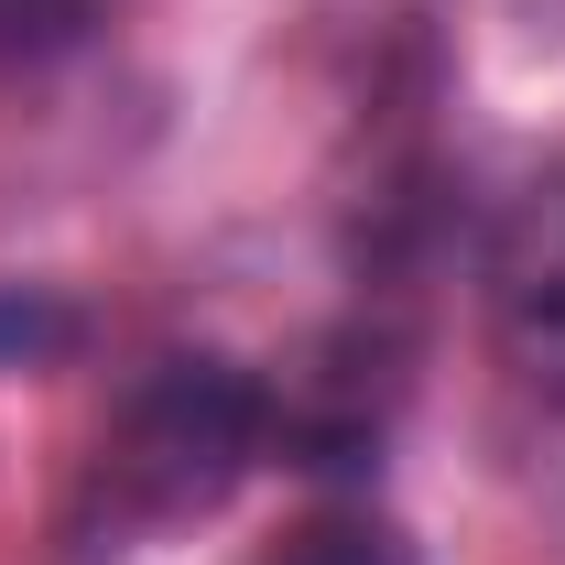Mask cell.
I'll use <instances>...</instances> for the list:
<instances>
[{"instance_id": "cell-1", "label": "cell", "mask_w": 565, "mask_h": 565, "mask_svg": "<svg viewBox=\"0 0 565 565\" xmlns=\"http://www.w3.org/2000/svg\"><path fill=\"white\" fill-rule=\"evenodd\" d=\"M262 457H273V381L239 370L228 349H174L98 414L55 511V544L66 565H131L174 544L185 522L228 511V490Z\"/></svg>"}, {"instance_id": "cell-2", "label": "cell", "mask_w": 565, "mask_h": 565, "mask_svg": "<svg viewBox=\"0 0 565 565\" xmlns=\"http://www.w3.org/2000/svg\"><path fill=\"white\" fill-rule=\"evenodd\" d=\"M479 305H490V349L511 392L565 414V163L500 196L490 250H479Z\"/></svg>"}, {"instance_id": "cell-4", "label": "cell", "mask_w": 565, "mask_h": 565, "mask_svg": "<svg viewBox=\"0 0 565 565\" xmlns=\"http://www.w3.org/2000/svg\"><path fill=\"white\" fill-rule=\"evenodd\" d=\"M109 22V0H0V66H55Z\"/></svg>"}, {"instance_id": "cell-3", "label": "cell", "mask_w": 565, "mask_h": 565, "mask_svg": "<svg viewBox=\"0 0 565 565\" xmlns=\"http://www.w3.org/2000/svg\"><path fill=\"white\" fill-rule=\"evenodd\" d=\"M250 565H424L414 533L392 522V511H370V500H338V511H305L282 544H262Z\"/></svg>"}]
</instances>
